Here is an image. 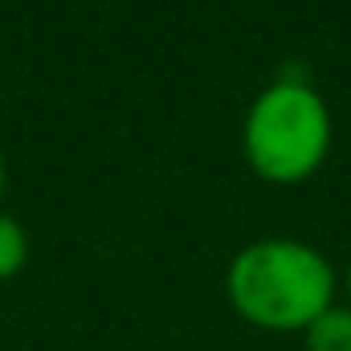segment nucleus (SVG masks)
I'll use <instances>...</instances> for the list:
<instances>
[{"label": "nucleus", "mask_w": 351, "mask_h": 351, "mask_svg": "<svg viewBox=\"0 0 351 351\" xmlns=\"http://www.w3.org/2000/svg\"><path fill=\"white\" fill-rule=\"evenodd\" d=\"M225 286L237 315L262 331H306L327 306H335L331 262L286 237L245 245L229 265Z\"/></svg>", "instance_id": "f257e3e1"}, {"label": "nucleus", "mask_w": 351, "mask_h": 351, "mask_svg": "<svg viewBox=\"0 0 351 351\" xmlns=\"http://www.w3.org/2000/svg\"><path fill=\"white\" fill-rule=\"evenodd\" d=\"M241 147L250 168L269 184H298L331 152V110L306 82H274L245 114Z\"/></svg>", "instance_id": "f03ea898"}, {"label": "nucleus", "mask_w": 351, "mask_h": 351, "mask_svg": "<svg viewBox=\"0 0 351 351\" xmlns=\"http://www.w3.org/2000/svg\"><path fill=\"white\" fill-rule=\"evenodd\" d=\"M302 335L306 351H351V306H327Z\"/></svg>", "instance_id": "7ed1b4c3"}, {"label": "nucleus", "mask_w": 351, "mask_h": 351, "mask_svg": "<svg viewBox=\"0 0 351 351\" xmlns=\"http://www.w3.org/2000/svg\"><path fill=\"white\" fill-rule=\"evenodd\" d=\"M25 262H29V237H25L21 221L0 213V282L16 278L25 269Z\"/></svg>", "instance_id": "20e7f679"}, {"label": "nucleus", "mask_w": 351, "mask_h": 351, "mask_svg": "<svg viewBox=\"0 0 351 351\" xmlns=\"http://www.w3.org/2000/svg\"><path fill=\"white\" fill-rule=\"evenodd\" d=\"M4 184H8V172H4V156H0V196H4Z\"/></svg>", "instance_id": "39448f33"}, {"label": "nucleus", "mask_w": 351, "mask_h": 351, "mask_svg": "<svg viewBox=\"0 0 351 351\" xmlns=\"http://www.w3.org/2000/svg\"><path fill=\"white\" fill-rule=\"evenodd\" d=\"M348 294H351V269H348Z\"/></svg>", "instance_id": "423d86ee"}]
</instances>
